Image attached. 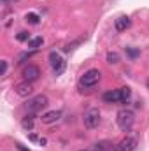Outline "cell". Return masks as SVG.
<instances>
[{"label": "cell", "instance_id": "6da1fadb", "mask_svg": "<svg viewBox=\"0 0 149 151\" xmlns=\"http://www.w3.org/2000/svg\"><path fill=\"white\" fill-rule=\"evenodd\" d=\"M116 123H117V127L123 132H128L133 127V123H135V114H133V111L132 109H121V111H117V114H116Z\"/></svg>", "mask_w": 149, "mask_h": 151}, {"label": "cell", "instance_id": "7a4b0ae2", "mask_svg": "<svg viewBox=\"0 0 149 151\" xmlns=\"http://www.w3.org/2000/svg\"><path fill=\"white\" fill-rule=\"evenodd\" d=\"M100 70L98 69H90L88 72H84V76L79 79V88L81 90H86V88H93V86H97L98 84V81H100Z\"/></svg>", "mask_w": 149, "mask_h": 151}, {"label": "cell", "instance_id": "3957f363", "mask_svg": "<svg viewBox=\"0 0 149 151\" xmlns=\"http://www.w3.org/2000/svg\"><path fill=\"white\" fill-rule=\"evenodd\" d=\"M47 104H49V100H47L46 95H35V97H32V99L27 100L25 109H27L28 113H32V114H37L39 111H42Z\"/></svg>", "mask_w": 149, "mask_h": 151}, {"label": "cell", "instance_id": "277c9868", "mask_svg": "<svg viewBox=\"0 0 149 151\" xmlns=\"http://www.w3.org/2000/svg\"><path fill=\"white\" fill-rule=\"evenodd\" d=\"M82 123L90 130L97 128L100 125V111L97 107H90L88 111H84V114H82Z\"/></svg>", "mask_w": 149, "mask_h": 151}, {"label": "cell", "instance_id": "5b68a950", "mask_svg": "<svg viewBox=\"0 0 149 151\" xmlns=\"http://www.w3.org/2000/svg\"><path fill=\"white\" fill-rule=\"evenodd\" d=\"M49 63H51V69H53V74L54 76H62L67 69V62L63 60V56L56 51L49 53Z\"/></svg>", "mask_w": 149, "mask_h": 151}, {"label": "cell", "instance_id": "8992f818", "mask_svg": "<svg viewBox=\"0 0 149 151\" xmlns=\"http://www.w3.org/2000/svg\"><path fill=\"white\" fill-rule=\"evenodd\" d=\"M14 91H16V95H19V97H30V95L34 93V86H32L30 81H21V83H18V84L14 86Z\"/></svg>", "mask_w": 149, "mask_h": 151}, {"label": "cell", "instance_id": "52a82bcc", "mask_svg": "<svg viewBox=\"0 0 149 151\" xmlns=\"http://www.w3.org/2000/svg\"><path fill=\"white\" fill-rule=\"evenodd\" d=\"M135 148H137V139L135 137H125L116 146V151H135Z\"/></svg>", "mask_w": 149, "mask_h": 151}, {"label": "cell", "instance_id": "ba28073f", "mask_svg": "<svg viewBox=\"0 0 149 151\" xmlns=\"http://www.w3.org/2000/svg\"><path fill=\"white\" fill-rule=\"evenodd\" d=\"M39 76H40V69H39L37 65H28V67L23 69V79L25 81L34 83V81L39 79Z\"/></svg>", "mask_w": 149, "mask_h": 151}, {"label": "cell", "instance_id": "9c48e42d", "mask_svg": "<svg viewBox=\"0 0 149 151\" xmlns=\"http://www.w3.org/2000/svg\"><path fill=\"white\" fill-rule=\"evenodd\" d=\"M60 118H62V111H49V113L42 114L40 121H42L44 125H53V123H56Z\"/></svg>", "mask_w": 149, "mask_h": 151}, {"label": "cell", "instance_id": "30bf717a", "mask_svg": "<svg viewBox=\"0 0 149 151\" xmlns=\"http://www.w3.org/2000/svg\"><path fill=\"white\" fill-rule=\"evenodd\" d=\"M114 27H116L117 32H125V30H128V28L132 27V19H130L128 16H119V18L114 21Z\"/></svg>", "mask_w": 149, "mask_h": 151}, {"label": "cell", "instance_id": "8fae6325", "mask_svg": "<svg viewBox=\"0 0 149 151\" xmlns=\"http://www.w3.org/2000/svg\"><path fill=\"white\" fill-rule=\"evenodd\" d=\"M104 100L109 102V104H116V102H121V91L119 90H109L104 93Z\"/></svg>", "mask_w": 149, "mask_h": 151}, {"label": "cell", "instance_id": "7c38bea8", "mask_svg": "<svg viewBox=\"0 0 149 151\" xmlns=\"http://www.w3.org/2000/svg\"><path fill=\"white\" fill-rule=\"evenodd\" d=\"M34 121H35V114H32V113H28L23 119H21V127L25 128V130H32L34 128Z\"/></svg>", "mask_w": 149, "mask_h": 151}, {"label": "cell", "instance_id": "4fadbf2b", "mask_svg": "<svg viewBox=\"0 0 149 151\" xmlns=\"http://www.w3.org/2000/svg\"><path fill=\"white\" fill-rule=\"evenodd\" d=\"M119 91H121V104H128V100L132 99V90L128 86H123L119 88Z\"/></svg>", "mask_w": 149, "mask_h": 151}, {"label": "cell", "instance_id": "5bb4252c", "mask_svg": "<svg viewBox=\"0 0 149 151\" xmlns=\"http://www.w3.org/2000/svg\"><path fill=\"white\" fill-rule=\"evenodd\" d=\"M42 44H44V39L40 37V35H39V37H32L30 40H28V47H30L32 51H35V49L40 47Z\"/></svg>", "mask_w": 149, "mask_h": 151}, {"label": "cell", "instance_id": "9a60e30c", "mask_svg": "<svg viewBox=\"0 0 149 151\" xmlns=\"http://www.w3.org/2000/svg\"><path fill=\"white\" fill-rule=\"evenodd\" d=\"M112 144L109 141H102V142H97L95 144V151H111Z\"/></svg>", "mask_w": 149, "mask_h": 151}, {"label": "cell", "instance_id": "2e32d148", "mask_svg": "<svg viewBox=\"0 0 149 151\" xmlns=\"http://www.w3.org/2000/svg\"><path fill=\"white\" fill-rule=\"evenodd\" d=\"M25 19H27V23H30V25H39L40 16H39V14H35V12H28V14L25 16Z\"/></svg>", "mask_w": 149, "mask_h": 151}, {"label": "cell", "instance_id": "e0dca14e", "mask_svg": "<svg viewBox=\"0 0 149 151\" xmlns=\"http://www.w3.org/2000/svg\"><path fill=\"white\" fill-rule=\"evenodd\" d=\"M119 60H121V58H119V55H117L116 51H109V53H107V62H109V63H117Z\"/></svg>", "mask_w": 149, "mask_h": 151}, {"label": "cell", "instance_id": "ac0fdd59", "mask_svg": "<svg viewBox=\"0 0 149 151\" xmlns=\"http://www.w3.org/2000/svg\"><path fill=\"white\" fill-rule=\"evenodd\" d=\"M16 39H18L19 42H27V40H30L32 37H30V34H28L27 30H23V32H19V34L16 35Z\"/></svg>", "mask_w": 149, "mask_h": 151}, {"label": "cell", "instance_id": "d6986e66", "mask_svg": "<svg viewBox=\"0 0 149 151\" xmlns=\"http://www.w3.org/2000/svg\"><path fill=\"white\" fill-rule=\"evenodd\" d=\"M126 55H128L130 58H137V56L140 55V51H139V49H133V47H126Z\"/></svg>", "mask_w": 149, "mask_h": 151}, {"label": "cell", "instance_id": "ffe728a7", "mask_svg": "<svg viewBox=\"0 0 149 151\" xmlns=\"http://www.w3.org/2000/svg\"><path fill=\"white\" fill-rule=\"evenodd\" d=\"M5 72H7V62L2 60V70H0V76H5Z\"/></svg>", "mask_w": 149, "mask_h": 151}, {"label": "cell", "instance_id": "44dd1931", "mask_svg": "<svg viewBox=\"0 0 149 151\" xmlns=\"http://www.w3.org/2000/svg\"><path fill=\"white\" fill-rule=\"evenodd\" d=\"M16 148H18L19 151H32V150H27V148H25V146H23L21 142H16Z\"/></svg>", "mask_w": 149, "mask_h": 151}, {"label": "cell", "instance_id": "7402d4cb", "mask_svg": "<svg viewBox=\"0 0 149 151\" xmlns=\"http://www.w3.org/2000/svg\"><path fill=\"white\" fill-rule=\"evenodd\" d=\"M46 142H47V141H46V139H44V137H40V139H39V144H40V146H44V144H46Z\"/></svg>", "mask_w": 149, "mask_h": 151}, {"label": "cell", "instance_id": "603a6c76", "mask_svg": "<svg viewBox=\"0 0 149 151\" xmlns=\"http://www.w3.org/2000/svg\"><path fill=\"white\" fill-rule=\"evenodd\" d=\"M81 151H84V150H81Z\"/></svg>", "mask_w": 149, "mask_h": 151}]
</instances>
